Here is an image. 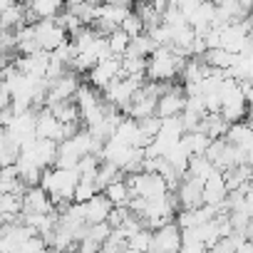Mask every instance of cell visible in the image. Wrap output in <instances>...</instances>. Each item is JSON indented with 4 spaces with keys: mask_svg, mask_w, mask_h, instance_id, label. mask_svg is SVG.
<instances>
[{
    "mask_svg": "<svg viewBox=\"0 0 253 253\" xmlns=\"http://www.w3.org/2000/svg\"><path fill=\"white\" fill-rule=\"evenodd\" d=\"M184 62L186 60L179 57L171 47H157L147 57L144 80H149V82H174V77L181 72Z\"/></svg>",
    "mask_w": 253,
    "mask_h": 253,
    "instance_id": "obj_1",
    "label": "cell"
},
{
    "mask_svg": "<svg viewBox=\"0 0 253 253\" xmlns=\"http://www.w3.org/2000/svg\"><path fill=\"white\" fill-rule=\"evenodd\" d=\"M124 184L129 186L132 196L144 199V201H157V199H164L169 194V189H167V184L159 174H134Z\"/></svg>",
    "mask_w": 253,
    "mask_h": 253,
    "instance_id": "obj_2",
    "label": "cell"
},
{
    "mask_svg": "<svg viewBox=\"0 0 253 253\" xmlns=\"http://www.w3.org/2000/svg\"><path fill=\"white\" fill-rule=\"evenodd\" d=\"M248 40H251V18L241 23H228L218 30V47L231 55H238Z\"/></svg>",
    "mask_w": 253,
    "mask_h": 253,
    "instance_id": "obj_3",
    "label": "cell"
},
{
    "mask_svg": "<svg viewBox=\"0 0 253 253\" xmlns=\"http://www.w3.org/2000/svg\"><path fill=\"white\" fill-rule=\"evenodd\" d=\"M80 75L67 70L62 77H57L55 82L47 84V94H45V107H52L57 102H67V99H75L77 89H80Z\"/></svg>",
    "mask_w": 253,
    "mask_h": 253,
    "instance_id": "obj_4",
    "label": "cell"
},
{
    "mask_svg": "<svg viewBox=\"0 0 253 253\" xmlns=\"http://www.w3.org/2000/svg\"><path fill=\"white\" fill-rule=\"evenodd\" d=\"M33 33H35V40H38V47L40 52H47L52 55L62 42H67V33L62 28H57L52 20H40L33 25Z\"/></svg>",
    "mask_w": 253,
    "mask_h": 253,
    "instance_id": "obj_5",
    "label": "cell"
},
{
    "mask_svg": "<svg viewBox=\"0 0 253 253\" xmlns=\"http://www.w3.org/2000/svg\"><path fill=\"white\" fill-rule=\"evenodd\" d=\"M176 204H179V211H194L199 206H204V199H201V181L199 179H191L189 174L181 176L176 191Z\"/></svg>",
    "mask_w": 253,
    "mask_h": 253,
    "instance_id": "obj_6",
    "label": "cell"
},
{
    "mask_svg": "<svg viewBox=\"0 0 253 253\" xmlns=\"http://www.w3.org/2000/svg\"><path fill=\"white\" fill-rule=\"evenodd\" d=\"M117 77H122V65H119V57H107L102 62H97L92 70H89V87H94L97 92H102L109 82H114Z\"/></svg>",
    "mask_w": 253,
    "mask_h": 253,
    "instance_id": "obj_7",
    "label": "cell"
},
{
    "mask_svg": "<svg viewBox=\"0 0 253 253\" xmlns=\"http://www.w3.org/2000/svg\"><path fill=\"white\" fill-rule=\"evenodd\" d=\"M23 209H20V213L23 216H47V213H52L55 209H52V201H50V196L40 189V186H33V189H28L25 194H23Z\"/></svg>",
    "mask_w": 253,
    "mask_h": 253,
    "instance_id": "obj_8",
    "label": "cell"
},
{
    "mask_svg": "<svg viewBox=\"0 0 253 253\" xmlns=\"http://www.w3.org/2000/svg\"><path fill=\"white\" fill-rule=\"evenodd\" d=\"M184 99H186V94H184V87L181 84H174L171 87V92H167L164 97H159L157 99V117L159 119H169V117H179L181 114V109H184Z\"/></svg>",
    "mask_w": 253,
    "mask_h": 253,
    "instance_id": "obj_9",
    "label": "cell"
},
{
    "mask_svg": "<svg viewBox=\"0 0 253 253\" xmlns=\"http://www.w3.org/2000/svg\"><path fill=\"white\" fill-rule=\"evenodd\" d=\"M228 196V189L223 184V176L221 171H213L204 184H201V199H204V206H211V209H218Z\"/></svg>",
    "mask_w": 253,
    "mask_h": 253,
    "instance_id": "obj_10",
    "label": "cell"
},
{
    "mask_svg": "<svg viewBox=\"0 0 253 253\" xmlns=\"http://www.w3.org/2000/svg\"><path fill=\"white\" fill-rule=\"evenodd\" d=\"M35 139H47L55 144L62 142V124L47 109H40L35 117Z\"/></svg>",
    "mask_w": 253,
    "mask_h": 253,
    "instance_id": "obj_11",
    "label": "cell"
},
{
    "mask_svg": "<svg viewBox=\"0 0 253 253\" xmlns=\"http://www.w3.org/2000/svg\"><path fill=\"white\" fill-rule=\"evenodd\" d=\"M84 209V223L87 226H94V223H107V216L112 211V204L107 201L104 194H94L87 204H82Z\"/></svg>",
    "mask_w": 253,
    "mask_h": 253,
    "instance_id": "obj_12",
    "label": "cell"
},
{
    "mask_svg": "<svg viewBox=\"0 0 253 253\" xmlns=\"http://www.w3.org/2000/svg\"><path fill=\"white\" fill-rule=\"evenodd\" d=\"M223 139L231 147H236V149H243V152H251L253 149V132H251V124L248 122H233V124H228Z\"/></svg>",
    "mask_w": 253,
    "mask_h": 253,
    "instance_id": "obj_13",
    "label": "cell"
},
{
    "mask_svg": "<svg viewBox=\"0 0 253 253\" xmlns=\"http://www.w3.org/2000/svg\"><path fill=\"white\" fill-rule=\"evenodd\" d=\"M104 196H107V201L112 204V209H117V206H129V201H132V191H129V186L124 184V179L109 184V186L104 189Z\"/></svg>",
    "mask_w": 253,
    "mask_h": 253,
    "instance_id": "obj_14",
    "label": "cell"
},
{
    "mask_svg": "<svg viewBox=\"0 0 253 253\" xmlns=\"http://www.w3.org/2000/svg\"><path fill=\"white\" fill-rule=\"evenodd\" d=\"M154 50H157L154 40H152L147 33H142V35H137V38H132V40H129V47H126V52H124V55H129V57H139V60H147Z\"/></svg>",
    "mask_w": 253,
    "mask_h": 253,
    "instance_id": "obj_15",
    "label": "cell"
},
{
    "mask_svg": "<svg viewBox=\"0 0 253 253\" xmlns=\"http://www.w3.org/2000/svg\"><path fill=\"white\" fill-rule=\"evenodd\" d=\"M60 124H72V122H80V112H77V104L72 102V99H67V102H57V104H52V107H45Z\"/></svg>",
    "mask_w": 253,
    "mask_h": 253,
    "instance_id": "obj_16",
    "label": "cell"
},
{
    "mask_svg": "<svg viewBox=\"0 0 253 253\" xmlns=\"http://www.w3.org/2000/svg\"><path fill=\"white\" fill-rule=\"evenodd\" d=\"M216 169L211 167V162L206 159V157H189V164H186V174L191 176V179H199L201 184L213 174Z\"/></svg>",
    "mask_w": 253,
    "mask_h": 253,
    "instance_id": "obj_17",
    "label": "cell"
},
{
    "mask_svg": "<svg viewBox=\"0 0 253 253\" xmlns=\"http://www.w3.org/2000/svg\"><path fill=\"white\" fill-rule=\"evenodd\" d=\"M221 176H223L226 189H228V191H236V189H241L243 184H251V181H248V179H251V167H231V169L223 171Z\"/></svg>",
    "mask_w": 253,
    "mask_h": 253,
    "instance_id": "obj_18",
    "label": "cell"
},
{
    "mask_svg": "<svg viewBox=\"0 0 253 253\" xmlns=\"http://www.w3.org/2000/svg\"><path fill=\"white\" fill-rule=\"evenodd\" d=\"M122 179V171L117 169V167H112V164H107V162H99V169H97V174H94V186H97V191L99 189H107L109 184H114V181H119Z\"/></svg>",
    "mask_w": 253,
    "mask_h": 253,
    "instance_id": "obj_19",
    "label": "cell"
},
{
    "mask_svg": "<svg viewBox=\"0 0 253 253\" xmlns=\"http://www.w3.org/2000/svg\"><path fill=\"white\" fill-rule=\"evenodd\" d=\"M149 246H152V231L142 228V231H137L129 241H126V253H147Z\"/></svg>",
    "mask_w": 253,
    "mask_h": 253,
    "instance_id": "obj_20",
    "label": "cell"
},
{
    "mask_svg": "<svg viewBox=\"0 0 253 253\" xmlns=\"http://www.w3.org/2000/svg\"><path fill=\"white\" fill-rule=\"evenodd\" d=\"M179 253H206V246L199 241V236H196L194 228L181 231V246H179Z\"/></svg>",
    "mask_w": 253,
    "mask_h": 253,
    "instance_id": "obj_21",
    "label": "cell"
},
{
    "mask_svg": "<svg viewBox=\"0 0 253 253\" xmlns=\"http://www.w3.org/2000/svg\"><path fill=\"white\" fill-rule=\"evenodd\" d=\"M119 30H122L126 38H129V40L144 33V28H142V20L137 18V13H134V10H129V13L124 15V20L119 23Z\"/></svg>",
    "mask_w": 253,
    "mask_h": 253,
    "instance_id": "obj_22",
    "label": "cell"
},
{
    "mask_svg": "<svg viewBox=\"0 0 253 253\" xmlns=\"http://www.w3.org/2000/svg\"><path fill=\"white\" fill-rule=\"evenodd\" d=\"M107 45H109V52H112V57H124V52H126V47H129V38H126L119 28L107 38Z\"/></svg>",
    "mask_w": 253,
    "mask_h": 253,
    "instance_id": "obj_23",
    "label": "cell"
},
{
    "mask_svg": "<svg viewBox=\"0 0 253 253\" xmlns=\"http://www.w3.org/2000/svg\"><path fill=\"white\" fill-rule=\"evenodd\" d=\"M94 194H99L94 181H77V186L72 191V204H87Z\"/></svg>",
    "mask_w": 253,
    "mask_h": 253,
    "instance_id": "obj_24",
    "label": "cell"
},
{
    "mask_svg": "<svg viewBox=\"0 0 253 253\" xmlns=\"http://www.w3.org/2000/svg\"><path fill=\"white\" fill-rule=\"evenodd\" d=\"M137 126H139V134L147 139V142H152L157 134H159V126H162V119L159 117H147V119H142V122H137Z\"/></svg>",
    "mask_w": 253,
    "mask_h": 253,
    "instance_id": "obj_25",
    "label": "cell"
},
{
    "mask_svg": "<svg viewBox=\"0 0 253 253\" xmlns=\"http://www.w3.org/2000/svg\"><path fill=\"white\" fill-rule=\"evenodd\" d=\"M112 233V228L107 226V223H94V226H87V231H84V238H89V241H94V243H104L107 241V236Z\"/></svg>",
    "mask_w": 253,
    "mask_h": 253,
    "instance_id": "obj_26",
    "label": "cell"
},
{
    "mask_svg": "<svg viewBox=\"0 0 253 253\" xmlns=\"http://www.w3.org/2000/svg\"><path fill=\"white\" fill-rule=\"evenodd\" d=\"M13 60H15V52H13V50L0 47V72H3V70H8V67L13 65Z\"/></svg>",
    "mask_w": 253,
    "mask_h": 253,
    "instance_id": "obj_27",
    "label": "cell"
},
{
    "mask_svg": "<svg viewBox=\"0 0 253 253\" xmlns=\"http://www.w3.org/2000/svg\"><path fill=\"white\" fill-rule=\"evenodd\" d=\"M3 142H5V129L0 126V147H3Z\"/></svg>",
    "mask_w": 253,
    "mask_h": 253,
    "instance_id": "obj_28",
    "label": "cell"
}]
</instances>
